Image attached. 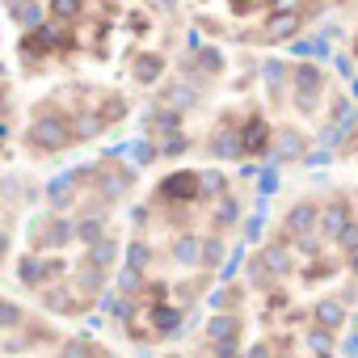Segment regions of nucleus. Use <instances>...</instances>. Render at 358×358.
I'll use <instances>...</instances> for the list:
<instances>
[{
	"label": "nucleus",
	"instance_id": "3",
	"mask_svg": "<svg viewBox=\"0 0 358 358\" xmlns=\"http://www.w3.org/2000/svg\"><path fill=\"white\" fill-rule=\"evenodd\" d=\"M85 9V0H51V17L55 22H76Z\"/></svg>",
	"mask_w": 358,
	"mask_h": 358
},
{
	"label": "nucleus",
	"instance_id": "1",
	"mask_svg": "<svg viewBox=\"0 0 358 358\" xmlns=\"http://www.w3.org/2000/svg\"><path fill=\"white\" fill-rule=\"evenodd\" d=\"M30 148H38V152H59V148H68V143H76V131H72V122L68 118H55V114H43V118H34L30 122Z\"/></svg>",
	"mask_w": 358,
	"mask_h": 358
},
{
	"label": "nucleus",
	"instance_id": "4",
	"mask_svg": "<svg viewBox=\"0 0 358 358\" xmlns=\"http://www.w3.org/2000/svg\"><path fill=\"white\" fill-rule=\"evenodd\" d=\"M354 55H358V43H354Z\"/></svg>",
	"mask_w": 358,
	"mask_h": 358
},
{
	"label": "nucleus",
	"instance_id": "2",
	"mask_svg": "<svg viewBox=\"0 0 358 358\" xmlns=\"http://www.w3.org/2000/svg\"><path fill=\"white\" fill-rule=\"evenodd\" d=\"M299 26H303L299 13H270V22L262 26V38H266V43H282V38H291Z\"/></svg>",
	"mask_w": 358,
	"mask_h": 358
}]
</instances>
